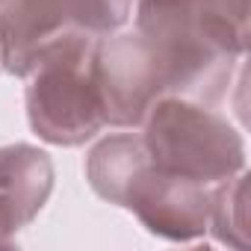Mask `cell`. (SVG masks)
Segmentation results:
<instances>
[{
	"label": "cell",
	"instance_id": "cell-1",
	"mask_svg": "<svg viewBox=\"0 0 251 251\" xmlns=\"http://www.w3.org/2000/svg\"><path fill=\"white\" fill-rule=\"evenodd\" d=\"M163 92L219 106L248 50V0H133Z\"/></svg>",
	"mask_w": 251,
	"mask_h": 251
},
{
	"label": "cell",
	"instance_id": "cell-2",
	"mask_svg": "<svg viewBox=\"0 0 251 251\" xmlns=\"http://www.w3.org/2000/svg\"><path fill=\"white\" fill-rule=\"evenodd\" d=\"M86 180L98 198L130 210L148 233L169 242H195L210 227L216 186L157 169L139 133H112L95 142L86 157Z\"/></svg>",
	"mask_w": 251,
	"mask_h": 251
},
{
	"label": "cell",
	"instance_id": "cell-3",
	"mask_svg": "<svg viewBox=\"0 0 251 251\" xmlns=\"http://www.w3.org/2000/svg\"><path fill=\"white\" fill-rule=\"evenodd\" d=\"M98 39L71 33L48 45L27 80V118L33 133L59 148H77L106 127V106L98 83Z\"/></svg>",
	"mask_w": 251,
	"mask_h": 251
},
{
	"label": "cell",
	"instance_id": "cell-4",
	"mask_svg": "<svg viewBox=\"0 0 251 251\" xmlns=\"http://www.w3.org/2000/svg\"><path fill=\"white\" fill-rule=\"evenodd\" d=\"M148 160L183 180L219 186L245 172V139L233 124L192 98L163 95L136 127Z\"/></svg>",
	"mask_w": 251,
	"mask_h": 251
},
{
	"label": "cell",
	"instance_id": "cell-5",
	"mask_svg": "<svg viewBox=\"0 0 251 251\" xmlns=\"http://www.w3.org/2000/svg\"><path fill=\"white\" fill-rule=\"evenodd\" d=\"M133 0H6L0 9V68L24 77L62 36H109L130 21Z\"/></svg>",
	"mask_w": 251,
	"mask_h": 251
},
{
	"label": "cell",
	"instance_id": "cell-6",
	"mask_svg": "<svg viewBox=\"0 0 251 251\" xmlns=\"http://www.w3.org/2000/svg\"><path fill=\"white\" fill-rule=\"evenodd\" d=\"M98 83L106 106V127L136 130L151 103L166 95L154 56L136 30H115L98 39Z\"/></svg>",
	"mask_w": 251,
	"mask_h": 251
},
{
	"label": "cell",
	"instance_id": "cell-7",
	"mask_svg": "<svg viewBox=\"0 0 251 251\" xmlns=\"http://www.w3.org/2000/svg\"><path fill=\"white\" fill-rule=\"evenodd\" d=\"M0 192L15 219V227L24 230L53 192L50 157L27 142L0 148Z\"/></svg>",
	"mask_w": 251,
	"mask_h": 251
},
{
	"label": "cell",
	"instance_id": "cell-8",
	"mask_svg": "<svg viewBox=\"0 0 251 251\" xmlns=\"http://www.w3.org/2000/svg\"><path fill=\"white\" fill-rule=\"evenodd\" d=\"M207 233H213L216 242H222L227 248H248L251 245V233H248V172H239L230 180L216 186Z\"/></svg>",
	"mask_w": 251,
	"mask_h": 251
},
{
	"label": "cell",
	"instance_id": "cell-9",
	"mask_svg": "<svg viewBox=\"0 0 251 251\" xmlns=\"http://www.w3.org/2000/svg\"><path fill=\"white\" fill-rule=\"evenodd\" d=\"M15 233H18L15 219H12V213H9V207L3 201V192H0V245H12Z\"/></svg>",
	"mask_w": 251,
	"mask_h": 251
},
{
	"label": "cell",
	"instance_id": "cell-10",
	"mask_svg": "<svg viewBox=\"0 0 251 251\" xmlns=\"http://www.w3.org/2000/svg\"><path fill=\"white\" fill-rule=\"evenodd\" d=\"M3 6H6V0H0V9H3Z\"/></svg>",
	"mask_w": 251,
	"mask_h": 251
}]
</instances>
